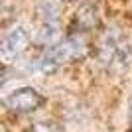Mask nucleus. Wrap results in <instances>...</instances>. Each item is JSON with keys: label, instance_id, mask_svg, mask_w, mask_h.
<instances>
[{"label": "nucleus", "instance_id": "obj_6", "mask_svg": "<svg viewBox=\"0 0 132 132\" xmlns=\"http://www.w3.org/2000/svg\"><path fill=\"white\" fill-rule=\"evenodd\" d=\"M63 0H38L36 4V14L39 22H57L59 16L63 14Z\"/></svg>", "mask_w": 132, "mask_h": 132}, {"label": "nucleus", "instance_id": "obj_8", "mask_svg": "<svg viewBox=\"0 0 132 132\" xmlns=\"http://www.w3.org/2000/svg\"><path fill=\"white\" fill-rule=\"evenodd\" d=\"M30 132H57L53 126H51L50 122H36L34 124V128Z\"/></svg>", "mask_w": 132, "mask_h": 132}, {"label": "nucleus", "instance_id": "obj_2", "mask_svg": "<svg viewBox=\"0 0 132 132\" xmlns=\"http://www.w3.org/2000/svg\"><path fill=\"white\" fill-rule=\"evenodd\" d=\"M44 103H45V97L42 93H38L36 89H32V87L14 89L4 99L6 109L12 110V112H20V114H22V112H34V110H38Z\"/></svg>", "mask_w": 132, "mask_h": 132}, {"label": "nucleus", "instance_id": "obj_4", "mask_svg": "<svg viewBox=\"0 0 132 132\" xmlns=\"http://www.w3.org/2000/svg\"><path fill=\"white\" fill-rule=\"evenodd\" d=\"M120 39H122V36L116 30H105L101 34L99 45H97V63L101 67H105L106 71H110V67H112V61H114Z\"/></svg>", "mask_w": 132, "mask_h": 132}, {"label": "nucleus", "instance_id": "obj_7", "mask_svg": "<svg viewBox=\"0 0 132 132\" xmlns=\"http://www.w3.org/2000/svg\"><path fill=\"white\" fill-rule=\"evenodd\" d=\"M36 39H38V44L45 45V47L57 44L59 42V26H57V22H42Z\"/></svg>", "mask_w": 132, "mask_h": 132}, {"label": "nucleus", "instance_id": "obj_1", "mask_svg": "<svg viewBox=\"0 0 132 132\" xmlns=\"http://www.w3.org/2000/svg\"><path fill=\"white\" fill-rule=\"evenodd\" d=\"M89 53V44L81 34H71L65 39L45 47V51L36 59V69L42 73H55L61 65L83 59Z\"/></svg>", "mask_w": 132, "mask_h": 132}, {"label": "nucleus", "instance_id": "obj_3", "mask_svg": "<svg viewBox=\"0 0 132 132\" xmlns=\"http://www.w3.org/2000/svg\"><path fill=\"white\" fill-rule=\"evenodd\" d=\"M30 36L22 26H14L12 30H8L2 39V47H0V57L4 61V65H10L24 53V50L28 47Z\"/></svg>", "mask_w": 132, "mask_h": 132}, {"label": "nucleus", "instance_id": "obj_5", "mask_svg": "<svg viewBox=\"0 0 132 132\" xmlns=\"http://www.w3.org/2000/svg\"><path fill=\"white\" fill-rule=\"evenodd\" d=\"M73 24L77 26V30L75 32H91V30H95V28L99 26V14H97V6L91 4V2H85V4H81L77 8V12H75V20H73Z\"/></svg>", "mask_w": 132, "mask_h": 132}]
</instances>
